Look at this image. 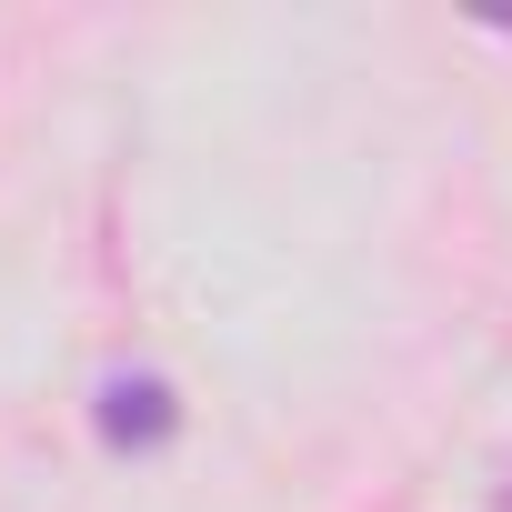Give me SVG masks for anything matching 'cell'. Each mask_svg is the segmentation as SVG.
I'll list each match as a JSON object with an SVG mask.
<instances>
[{
    "instance_id": "1",
    "label": "cell",
    "mask_w": 512,
    "mask_h": 512,
    "mask_svg": "<svg viewBox=\"0 0 512 512\" xmlns=\"http://www.w3.org/2000/svg\"><path fill=\"white\" fill-rule=\"evenodd\" d=\"M91 432H101L111 452H161V442L181 432V402H171L161 372H111V382L91 392Z\"/></svg>"
},
{
    "instance_id": "2",
    "label": "cell",
    "mask_w": 512,
    "mask_h": 512,
    "mask_svg": "<svg viewBox=\"0 0 512 512\" xmlns=\"http://www.w3.org/2000/svg\"><path fill=\"white\" fill-rule=\"evenodd\" d=\"M492 512H512V482H502V502H492Z\"/></svg>"
}]
</instances>
